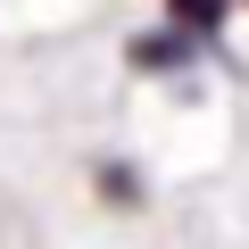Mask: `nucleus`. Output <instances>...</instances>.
I'll use <instances>...</instances> for the list:
<instances>
[{"label": "nucleus", "mask_w": 249, "mask_h": 249, "mask_svg": "<svg viewBox=\"0 0 249 249\" xmlns=\"http://www.w3.org/2000/svg\"><path fill=\"white\" fill-rule=\"evenodd\" d=\"M166 9H175V25H183V34H224L232 0H166Z\"/></svg>", "instance_id": "f257e3e1"}]
</instances>
